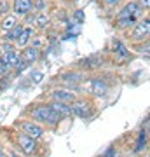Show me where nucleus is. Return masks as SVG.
Here are the masks:
<instances>
[{"label": "nucleus", "instance_id": "27", "mask_svg": "<svg viewBox=\"0 0 150 157\" xmlns=\"http://www.w3.org/2000/svg\"><path fill=\"white\" fill-rule=\"evenodd\" d=\"M0 157H7V155H6V152L2 150V148H0Z\"/></svg>", "mask_w": 150, "mask_h": 157}, {"label": "nucleus", "instance_id": "11", "mask_svg": "<svg viewBox=\"0 0 150 157\" xmlns=\"http://www.w3.org/2000/svg\"><path fill=\"white\" fill-rule=\"evenodd\" d=\"M19 58H21L23 63L28 67V65H32V63L37 61V58H39V51L35 49V47H28V49L23 51V54Z\"/></svg>", "mask_w": 150, "mask_h": 157}, {"label": "nucleus", "instance_id": "26", "mask_svg": "<svg viewBox=\"0 0 150 157\" xmlns=\"http://www.w3.org/2000/svg\"><path fill=\"white\" fill-rule=\"evenodd\" d=\"M37 7H39V9H42V7H44V2H42V0H39V2H37Z\"/></svg>", "mask_w": 150, "mask_h": 157}, {"label": "nucleus", "instance_id": "9", "mask_svg": "<svg viewBox=\"0 0 150 157\" xmlns=\"http://www.w3.org/2000/svg\"><path fill=\"white\" fill-rule=\"evenodd\" d=\"M75 100V93H70V91H52V101H61V103H72Z\"/></svg>", "mask_w": 150, "mask_h": 157}, {"label": "nucleus", "instance_id": "5", "mask_svg": "<svg viewBox=\"0 0 150 157\" xmlns=\"http://www.w3.org/2000/svg\"><path fill=\"white\" fill-rule=\"evenodd\" d=\"M21 129H23V133H25V135H28L30 138H33V140H37V138H40V136L44 135L42 126L32 122V121H23V122H21Z\"/></svg>", "mask_w": 150, "mask_h": 157}, {"label": "nucleus", "instance_id": "12", "mask_svg": "<svg viewBox=\"0 0 150 157\" xmlns=\"http://www.w3.org/2000/svg\"><path fill=\"white\" fill-rule=\"evenodd\" d=\"M21 32H23V28L19 26V25H16V26H12V28L7 32L6 39L7 40H17V39H19V35H21Z\"/></svg>", "mask_w": 150, "mask_h": 157}, {"label": "nucleus", "instance_id": "21", "mask_svg": "<svg viewBox=\"0 0 150 157\" xmlns=\"http://www.w3.org/2000/svg\"><path fill=\"white\" fill-rule=\"evenodd\" d=\"M105 157H117L115 148H108V150H106V154H105Z\"/></svg>", "mask_w": 150, "mask_h": 157}, {"label": "nucleus", "instance_id": "22", "mask_svg": "<svg viewBox=\"0 0 150 157\" xmlns=\"http://www.w3.org/2000/svg\"><path fill=\"white\" fill-rule=\"evenodd\" d=\"M7 11H9V9H7V4L6 2H0V14H6Z\"/></svg>", "mask_w": 150, "mask_h": 157}, {"label": "nucleus", "instance_id": "13", "mask_svg": "<svg viewBox=\"0 0 150 157\" xmlns=\"http://www.w3.org/2000/svg\"><path fill=\"white\" fill-rule=\"evenodd\" d=\"M30 37H32V28H25L19 35V39H17V45H26Z\"/></svg>", "mask_w": 150, "mask_h": 157}, {"label": "nucleus", "instance_id": "20", "mask_svg": "<svg viewBox=\"0 0 150 157\" xmlns=\"http://www.w3.org/2000/svg\"><path fill=\"white\" fill-rule=\"evenodd\" d=\"M35 21L39 23V26H45V25H47V23H49V17H47V16H44V14H40V16L37 17V19H35Z\"/></svg>", "mask_w": 150, "mask_h": 157}, {"label": "nucleus", "instance_id": "10", "mask_svg": "<svg viewBox=\"0 0 150 157\" xmlns=\"http://www.w3.org/2000/svg\"><path fill=\"white\" fill-rule=\"evenodd\" d=\"M32 0H14V12H16L17 16H25L26 12L32 11Z\"/></svg>", "mask_w": 150, "mask_h": 157}, {"label": "nucleus", "instance_id": "15", "mask_svg": "<svg viewBox=\"0 0 150 157\" xmlns=\"http://www.w3.org/2000/svg\"><path fill=\"white\" fill-rule=\"evenodd\" d=\"M113 49H117L115 52H117V54H119L121 58H126V56L129 54V52H128V49L124 47V44L121 42V40H113Z\"/></svg>", "mask_w": 150, "mask_h": 157}, {"label": "nucleus", "instance_id": "14", "mask_svg": "<svg viewBox=\"0 0 150 157\" xmlns=\"http://www.w3.org/2000/svg\"><path fill=\"white\" fill-rule=\"evenodd\" d=\"M145 145H147V129H143V131L140 133L138 143H136V147H134V150H136V152H141V150L145 148Z\"/></svg>", "mask_w": 150, "mask_h": 157}, {"label": "nucleus", "instance_id": "23", "mask_svg": "<svg viewBox=\"0 0 150 157\" xmlns=\"http://www.w3.org/2000/svg\"><path fill=\"white\" fill-rule=\"evenodd\" d=\"M140 6L143 7V9H148V6H150V0H140Z\"/></svg>", "mask_w": 150, "mask_h": 157}, {"label": "nucleus", "instance_id": "17", "mask_svg": "<svg viewBox=\"0 0 150 157\" xmlns=\"http://www.w3.org/2000/svg\"><path fill=\"white\" fill-rule=\"evenodd\" d=\"M9 65H7L6 61V58L4 56H0V75H7V72H9Z\"/></svg>", "mask_w": 150, "mask_h": 157}, {"label": "nucleus", "instance_id": "25", "mask_svg": "<svg viewBox=\"0 0 150 157\" xmlns=\"http://www.w3.org/2000/svg\"><path fill=\"white\" fill-rule=\"evenodd\" d=\"M106 4H108V6H115L117 2H119V0H105Z\"/></svg>", "mask_w": 150, "mask_h": 157}, {"label": "nucleus", "instance_id": "8", "mask_svg": "<svg viewBox=\"0 0 150 157\" xmlns=\"http://www.w3.org/2000/svg\"><path fill=\"white\" fill-rule=\"evenodd\" d=\"M52 110H54L61 119H67V117H72V110H70V105L68 103H61V101H52L49 105Z\"/></svg>", "mask_w": 150, "mask_h": 157}, {"label": "nucleus", "instance_id": "3", "mask_svg": "<svg viewBox=\"0 0 150 157\" xmlns=\"http://www.w3.org/2000/svg\"><path fill=\"white\" fill-rule=\"evenodd\" d=\"M70 110H72V115H75V117L87 119L93 112V105L87 100H73L70 105Z\"/></svg>", "mask_w": 150, "mask_h": 157}, {"label": "nucleus", "instance_id": "6", "mask_svg": "<svg viewBox=\"0 0 150 157\" xmlns=\"http://www.w3.org/2000/svg\"><path fill=\"white\" fill-rule=\"evenodd\" d=\"M89 87V93H93V94L96 96H105L106 93H108V86H106V82H103L101 78H93L91 82H89V86L86 84V89Z\"/></svg>", "mask_w": 150, "mask_h": 157}, {"label": "nucleus", "instance_id": "19", "mask_svg": "<svg viewBox=\"0 0 150 157\" xmlns=\"http://www.w3.org/2000/svg\"><path fill=\"white\" fill-rule=\"evenodd\" d=\"M80 75L79 73H67V75H63V80H72V82H77Z\"/></svg>", "mask_w": 150, "mask_h": 157}, {"label": "nucleus", "instance_id": "16", "mask_svg": "<svg viewBox=\"0 0 150 157\" xmlns=\"http://www.w3.org/2000/svg\"><path fill=\"white\" fill-rule=\"evenodd\" d=\"M12 26H16V17H14V16H11V17H7L6 21L2 23V28L6 30V32H9V30H11Z\"/></svg>", "mask_w": 150, "mask_h": 157}, {"label": "nucleus", "instance_id": "2", "mask_svg": "<svg viewBox=\"0 0 150 157\" xmlns=\"http://www.w3.org/2000/svg\"><path fill=\"white\" fill-rule=\"evenodd\" d=\"M138 14H140V6L134 4V2H129L128 6L119 12V16H117V26L119 28H128V26H131Z\"/></svg>", "mask_w": 150, "mask_h": 157}, {"label": "nucleus", "instance_id": "7", "mask_svg": "<svg viewBox=\"0 0 150 157\" xmlns=\"http://www.w3.org/2000/svg\"><path fill=\"white\" fill-rule=\"evenodd\" d=\"M148 32H150V21L148 19H143V21H140L138 25H136V28L133 30V35H131V37H133L134 40H141L148 35Z\"/></svg>", "mask_w": 150, "mask_h": 157}, {"label": "nucleus", "instance_id": "4", "mask_svg": "<svg viewBox=\"0 0 150 157\" xmlns=\"http://www.w3.org/2000/svg\"><path fill=\"white\" fill-rule=\"evenodd\" d=\"M16 141H17V145H19V148H21L26 155H32V154L37 152V141H35L33 138H30L28 135H25V133H19V135L16 136Z\"/></svg>", "mask_w": 150, "mask_h": 157}, {"label": "nucleus", "instance_id": "18", "mask_svg": "<svg viewBox=\"0 0 150 157\" xmlns=\"http://www.w3.org/2000/svg\"><path fill=\"white\" fill-rule=\"evenodd\" d=\"M42 77H44V73L42 72H32V75H30V78H32L33 84H39L40 80H42Z\"/></svg>", "mask_w": 150, "mask_h": 157}, {"label": "nucleus", "instance_id": "1", "mask_svg": "<svg viewBox=\"0 0 150 157\" xmlns=\"http://www.w3.org/2000/svg\"><path fill=\"white\" fill-rule=\"evenodd\" d=\"M32 117L40 124H45V126H56V124L61 121V117L49 107V105H39L32 110Z\"/></svg>", "mask_w": 150, "mask_h": 157}, {"label": "nucleus", "instance_id": "24", "mask_svg": "<svg viewBox=\"0 0 150 157\" xmlns=\"http://www.w3.org/2000/svg\"><path fill=\"white\" fill-rule=\"evenodd\" d=\"M75 17H77L79 21H82V19H84V12L82 11H77V12H75Z\"/></svg>", "mask_w": 150, "mask_h": 157}]
</instances>
